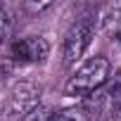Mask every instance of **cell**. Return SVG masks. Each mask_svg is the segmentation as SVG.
I'll return each mask as SVG.
<instances>
[{"instance_id": "6", "label": "cell", "mask_w": 121, "mask_h": 121, "mask_svg": "<svg viewBox=\"0 0 121 121\" xmlns=\"http://www.w3.org/2000/svg\"><path fill=\"white\" fill-rule=\"evenodd\" d=\"M10 31H12V14L5 5H0V36H3V40L10 38Z\"/></svg>"}, {"instance_id": "1", "label": "cell", "mask_w": 121, "mask_h": 121, "mask_svg": "<svg viewBox=\"0 0 121 121\" xmlns=\"http://www.w3.org/2000/svg\"><path fill=\"white\" fill-rule=\"evenodd\" d=\"M109 74H112V64L104 55H95L88 62H83L74 76L67 81V93L69 95H95L97 90H102L109 83Z\"/></svg>"}, {"instance_id": "2", "label": "cell", "mask_w": 121, "mask_h": 121, "mask_svg": "<svg viewBox=\"0 0 121 121\" xmlns=\"http://www.w3.org/2000/svg\"><path fill=\"white\" fill-rule=\"evenodd\" d=\"M95 36V12H83L78 14V19L69 26L67 36H64V48H62V57L64 64L71 67L83 57V52L88 50V45L93 43Z\"/></svg>"}, {"instance_id": "5", "label": "cell", "mask_w": 121, "mask_h": 121, "mask_svg": "<svg viewBox=\"0 0 121 121\" xmlns=\"http://www.w3.org/2000/svg\"><path fill=\"white\" fill-rule=\"evenodd\" d=\"M102 29L109 40H121V3H109L100 12Z\"/></svg>"}, {"instance_id": "3", "label": "cell", "mask_w": 121, "mask_h": 121, "mask_svg": "<svg viewBox=\"0 0 121 121\" xmlns=\"http://www.w3.org/2000/svg\"><path fill=\"white\" fill-rule=\"evenodd\" d=\"M38 102H40V88L33 86V83L22 81V83H17L10 90V95L5 100V119H19V121H24L31 112H36L40 107Z\"/></svg>"}, {"instance_id": "4", "label": "cell", "mask_w": 121, "mask_h": 121, "mask_svg": "<svg viewBox=\"0 0 121 121\" xmlns=\"http://www.w3.org/2000/svg\"><path fill=\"white\" fill-rule=\"evenodd\" d=\"M50 55V43L43 36H24L10 45V57L19 64H38Z\"/></svg>"}, {"instance_id": "7", "label": "cell", "mask_w": 121, "mask_h": 121, "mask_svg": "<svg viewBox=\"0 0 121 121\" xmlns=\"http://www.w3.org/2000/svg\"><path fill=\"white\" fill-rule=\"evenodd\" d=\"M109 121H121V104H119V107L109 114Z\"/></svg>"}]
</instances>
